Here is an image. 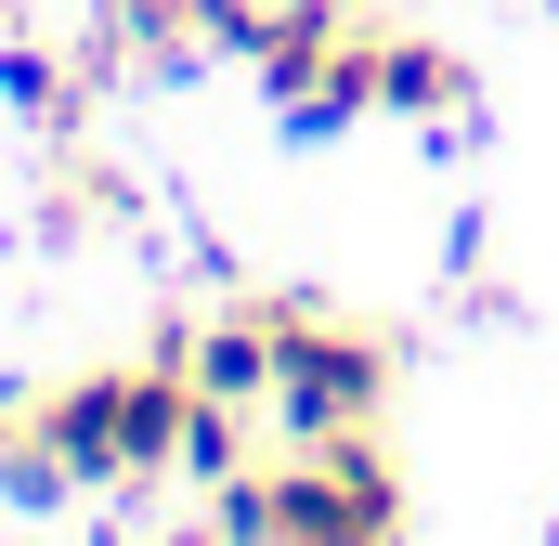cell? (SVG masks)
Listing matches in <instances>:
<instances>
[{"instance_id": "cell-1", "label": "cell", "mask_w": 559, "mask_h": 546, "mask_svg": "<svg viewBox=\"0 0 559 546\" xmlns=\"http://www.w3.org/2000/svg\"><path fill=\"white\" fill-rule=\"evenodd\" d=\"M209 508L235 546H404V468L365 429H338V442H299L286 468H235Z\"/></svg>"}, {"instance_id": "cell-2", "label": "cell", "mask_w": 559, "mask_h": 546, "mask_svg": "<svg viewBox=\"0 0 559 546\" xmlns=\"http://www.w3.org/2000/svg\"><path fill=\"white\" fill-rule=\"evenodd\" d=\"M182 416H195V378H182L169 352L92 365V378H52V391H39V429H52V455H66L79 495L169 482V468H182Z\"/></svg>"}, {"instance_id": "cell-3", "label": "cell", "mask_w": 559, "mask_h": 546, "mask_svg": "<svg viewBox=\"0 0 559 546\" xmlns=\"http://www.w3.org/2000/svg\"><path fill=\"white\" fill-rule=\"evenodd\" d=\"M274 312V429L286 442H338V429H365V416L391 404V352L365 339V325H325L312 299H261Z\"/></svg>"}, {"instance_id": "cell-4", "label": "cell", "mask_w": 559, "mask_h": 546, "mask_svg": "<svg viewBox=\"0 0 559 546\" xmlns=\"http://www.w3.org/2000/svg\"><path fill=\"white\" fill-rule=\"evenodd\" d=\"M156 352H169L209 404H274V312H261V299H235V312H169Z\"/></svg>"}, {"instance_id": "cell-5", "label": "cell", "mask_w": 559, "mask_h": 546, "mask_svg": "<svg viewBox=\"0 0 559 546\" xmlns=\"http://www.w3.org/2000/svg\"><path fill=\"white\" fill-rule=\"evenodd\" d=\"M274 118H286L299 143H325V131H352V118H378V26H338V39H325V52H312V66L274 92Z\"/></svg>"}, {"instance_id": "cell-6", "label": "cell", "mask_w": 559, "mask_h": 546, "mask_svg": "<svg viewBox=\"0 0 559 546\" xmlns=\"http://www.w3.org/2000/svg\"><path fill=\"white\" fill-rule=\"evenodd\" d=\"M468 105H481V79H468L442 39H404V26H378V118H429V131L455 143V131H468Z\"/></svg>"}, {"instance_id": "cell-7", "label": "cell", "mask_w": 559, "mask_h": 546, "mask_svg": "<svg viewBox=\"0 0 559 546\" xmlns=\"http://www.w3.org/2000/svg\"><path fill=\"white\" fill-rule=\"evenodd\" d=\"M0 495L13 508H66L79 495L66 455H52V429H39V391H0Z\"/></svg>"}, {"instance_id": "cell-8", "label": "cell", "mask_w": 559, "mask_h": 546, "mask_svg": "<svg viewBox=\"0 0 559 546\" xmlns=\"http://www.w3.org/2000/svg\"><path fill=\"white\" fill-rule=\"evenodd\" d=\"M0 92H13V118H39V131H79V92H92V52L66 66V52H26V39H0Z\"/></svg>"}, {"instance_id": "cell-9", "label": "cell", "mask_w": 559, "mask_h": 546, "mask_svg": "<svg viewBox=\"0 0 559 546\" xmlns=\"http://www.w3.org/2000/svg\"><path fill=\"white\" fill-rule=\"evenodd\" d=\"M248 416H261V404H209V391H195V416H182V482L222 495V482L248 468Z\"/></svg>"}, {"instance_id": "cell-10", "label": "cell", "mask_w": 559, "mask_h": 546, "mask_svg": "<svg viewBox=\"0 0 559 546\" xmlns=\"http://www.w3.org/2000/svg\"><path fill=\"white\" fill-rule=\"evenodd\" d=\"M156 546H235V534H222V508H209V521H169Z\"/></svg>"}]
</instances>
